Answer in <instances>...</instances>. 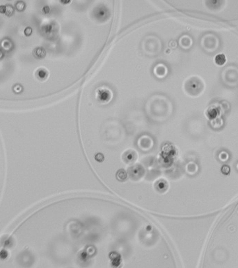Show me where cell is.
I'll use <instances>...</instances> for the list:
<instances>
[{
    "instance_id": "cell-1",
    "label": "cell",
    "mask_w": 238,
    "mask_h": 268,
    "mask_svg": "<svg viewBox=\"0 0 238 268\" xmlns=\"http://www.w3.org/2000/svg\"><path fill=\"white\" fill-rule=\"evenodd\" d=\"M33 55L36 59H43L46 55L45 50L42 47H37L33 50Z\"/></svg>"
},
{
    "instance_id": "cell-2",
    "label": "cell",
    "mask_w": 238,
    "mask_h": 268,
    "mask_svg": "<svg viewBox=\"0 0 238 268\" xmlns=\"http://www.w3.org/2000/svg\"><path fill=\"white\" fill-rule=\"evenodd\" d=\"M214 62L219 66L224 64L226 62V56L223 54H218L214 57Z\"/></svg>"
},
{
    "instance_id": "cell-3",
    "label": "cell",
    "mask_w": 238,
    "mask_h": 268,
    "mask_svg": "<svg viewBox=\"0 0 238 268\" xmlns=\"http://www.w3.org/2000/svg\"><path fill=\"white\" fill-rule=\"evenodd\" d=\"M217 114H218L217 110H216V108L214 107L209 108V110L207 111V115L208 117L210 118V119H214V118L216 117Z\"/></svg>"
},
{
    "instance_id": "cell-4",
    "label": "cell",
    "mask_w": 238,
    "mask_h": 268,
    "mask_svg": "<svg viewBox=\"0 0 238 268\" xmlns=\"http://www.w3.org/2000/svg\"><path fill=\"white\" fill-rule=\"evenodd\" d=\"M37 75H38V77L40 79H45L47 78L48 76V71L46 70L43 69H39L37 72Z\"/></svg>"
},
{
    "instance_id": "cell-5",
    "label": "cell",
    "mask_w": 238,
    "mask_h": 268,
    "mask_svg": "<svg viewBox=\"0 0 238 268\" xmlns=\"http://www.w3.org/2000/svg\"><path fill=\"white\" fill-rule=\"evenodd\" d=\"M24 7H25V4H24V3L23 1H17L16 4V9L18 11H23L24 9Z\"/></svg>"
},
{
    "instance_id": "cell-6",
    "label": "cell",
    "mask_w": 238,
    "mask_h": 268,
    "mask_svg": "<svg viewBox=\"0 0 238 268\" xmlns=\"http://www.w3.org/2000/svg\"><path fill=\"white\" fill-rule=\"evenodd\" d=\"M221 171H222V172L223 174V175H228L230 173V167L228 166H227V165H224V166H222V169H221Z\"/></svg>"
},
{
    "instance_id": "cell-7",
    "label": "cell",
    "mask_w": 238,
    "mask_h": 268,
    "mask_svg": "<svg viewBox=\"0 0 238 268\" xmlns=\"http://www.w3.org/2000/svg\"><path fill=\"white\" fill-rule=\"evenodd\" d=\"M13 9L11 6H6V15L7 16H10L13 13Z\"/></svg>"
},
{
    "instance_id": "cell-8",
    "label": "cell",
    "mask_w": 238,
    "mask_h": 268,
    "mask_svg": "<svg viewBox=\"0 0 238 268\" xmlns=\"http://www.w3.org/2000/svg\"><path fill=\"white\" fill-rule=\"evenodd\" d=\"M2 46L4 47V48L5 49V50H9V49L11 48V44L9 41L5 40V41H4V42L2 43Z\"/></svg>"
},
{
    "instance_id": "cell-9",
    "label": "cell",
    "mask_w": 238,
    "mask_h": 268,
    "mask_svg": "<svg viewBox=\"0 0 238 268\" xmlns=\"http://www.w3.org/2000/svg\"><path fill=\"white\" fill-rule=\"evenodd\" d=\"M13 89L14 92H16V93H20L22 90V87L21 85H16L13 87Z\"/></svg>"
},
{
    "instance_id": "cell-10",
    "label": "cell",
    "mask_w": 238,
    "mask_h": 268,
    "mask_svg": "<svg viewBox=\"0 0 238 268\" xmlns=\"http://www.w3.org/2000/svg\"><path fill=\"white\" fill-rule=\"evenodd\" d=\"M24 34L26 35V36H30V35H32V29L31 28V27H27L25 29H24Z\"/></svg>"
},
{
    "instance_id": "cell-11",
    "label": "cell",
    "mask_w": 238,
    "mask_h": 268,
    "mask_svg": "<svg viewBox=\"0 0 238 268\" xmlns=\"http://www.w3.org/2000/svg\"><path fill=\"white\" fill-rule=\"evenodd\" d=\"M43 12L45 14H48V13H49L50 12V9H49V7L48 6H46L43 7Z\"/></svg>"
},
{
    "instance_id": "cell-12",
    "label": "cell",
    "mask_w": 238,
    "mask_h": 268,
    "mask_svg": "<svg viewBox=\"0 0 238 268\" xmlns=\"http://www.w3.org/2000/svg\"><path fill=\"white\" fill-rule=\"evenodd\" d=\"M6 6L4 5L0 6V13H6Z\"/></svg>"
},
{
    "instance_id": "cell-13",
    "label": "cell",
    "mask_w": 238,
    "mask_h": 268,
    "mask_svg": "<svg viewBox=\"0 0 238 268\" xmlns=\"http://www.w3.org/2000/svg\"><path fill=\"white\" fill-rule=\"evenodd\" d=\"M3 57V53L0 50V59Z\"/></svg>"
}]
</instances>
